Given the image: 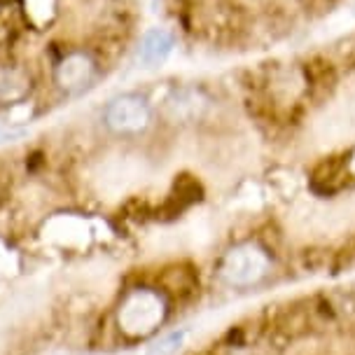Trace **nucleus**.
<instances>
[{"label":"nucleus","mask_w":355,"mask_h":355,"mask_svg":"<svg viewBox=\"0 0 355 355\" xmlns=\"http://www.w3.org/2000/svg\"><path fill=\"white\" fill-rule=\"evenodd\" d=\"M19 136H24V131H21V129H15V131H10V129H0V143L15 141V138H19Z\"/></svg>","instance_id":"6e6552de"},{"label":"nucleus","mask_w":355,"mask_h":355,"mask_svg":"<svg viewBox=\"0 0 355 355\" xmlns=\"http://www.w3.org/2000/svg\"><path fill=\"white\" fill-rule=\"evenodd\" d=\"M173 52V35L164 28H152L143 35L138 47V61L145 68H159Z\"/></svg>","instance_id":"20e7f679"},{"label":"nucleus","mask_w":355,"mask_h":355,"mask_svg":"<svg viewBox=\"0 0 355 355\" xmlns=\"http://www.w3.org/2000/svg\"><path fill=\"white\" fill-rule=\"evenodd\" d=\"M96 80V61L87 52H71L54 66V85L66 94H80Z\"/></svg>","instance_id":"7ed1b4c3"},{"label":"nucleus","mask_w":355,"mask_h":355,"mask_svg":"<svg viewBox=\"0 0 355 355\" xmlns=\"http://www.w3.org/2000/svg\"><path fill=\"white\" fill-rule=\"evenodd\" d=\"M152 122L150 101L143 94H119L105 105L103 124L115 136H138Z\"/></svg>","instance_id":"f257e3e1"},{"label":"nucleus","mask_w":355,"mask_h":355,"mask_svg":"<svg viewBox=\"0 0 355 355\" xmlns=\"http://www.w3.org/2000/svg\"><path fill=\"white\" fill-rule=\"evenodd\" d=\"M266 269H269L266 252L255 243H243L227 252L225 259H222L220 274L230 285L248 288V285H255L266 274Z\"/></svg>","instance_id":"f03ea898"},{"label":"nucleus","mask_w":355,"mask_h":355,"mask_svg":"<svg viewBox=\"0 0 355 355\" xmlns=\"http://www.w3.org/2000/svg\"><path fill=\"white\" fill-rule=\"evenodd\" d=\"M206 98L196 89H175L166 98V115L173 122H189L204 112Z\"/></svg>","instance_id":"39448f33"},{"label":"nucleus","mask_w":355,"mask_h":355,"mask_svg":"<svg viewBox=\"0 0 355 355\" xmlns=\"http://www.w3.org/2000/svg\"><path fill=\"white\" fill-rule=\"evenodd\" d=\"M182 339H185V332H171L166 337L157 339L155 344L148 348V355H173L178 348H180Z\"/></svg>","instance_id":"0eeeda50"},{"label":"nucleus","mask_w":355,"mask_h":355,"mask_svg":"<svg viewBox=\"0 0 355 355\" xmlns=\"http://www.w3.org/2000/svg\"><path fill=\"white\" fill-rule=\"evenodd\" d=\"M31 92V78L17 68H0V101L3 103H17L26 98Z\"/></svg>","instance_id":"423d86ee"}]
</instances>
